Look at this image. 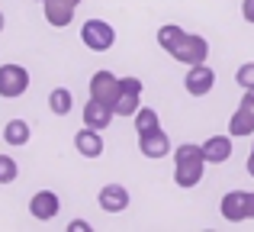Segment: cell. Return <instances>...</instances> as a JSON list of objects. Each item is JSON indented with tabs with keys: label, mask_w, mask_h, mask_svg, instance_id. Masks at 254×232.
<instances>
[{
	"label": "cell",
	"mask_w": 254,
	"mask_h": 232,
	"mask_svg": "<svg viewBox=\"0 0 254 232\" xmlns=\"http://www.w3.org/2000/svg\"><path fill=\"white\" fill-rule=\"evenodd\" d=\"M132 126H135V136H145L151 129H161V119H158V110L142 107L135 116H132Z\"/></svg>",
	"instance_id": "obj_20"
},
{
	"label": "cell",
	"mask_w": 254,
	"mask_h": 232,
	"mask_svg": "<svg viewBox=\"0 0 254 232\" xmlns=\"http://www.w3.org/2000/svg\"><path fill=\"white\" fill-rule=\"evenodd\" d=\"M19 174L16 161H13V155H0V184H13Z\"/></svg>",
	"instance_id": "obj_21"
},
{
	"label": "cell",
	"mask_w": 254,
	"mask_h": 232,
	"mask_svg": "<svg viewBox=\"0 0 254 232\" xmlns=\"http://www.w3.org/2000/svg\"><path fill=\"white\" fill-rule=\"evenodd\" d=\"M138 152H142L145 158H164L171 155V139L164 129H151L145 132V136H138Z\"/></svg>",
	"instance_id": "obj_12"
},
{
	"label": "cell",
	"mask_w": 254,
	"mask_h": 232,
	"mask_svg": "<svg viewBox=\"0 0 254 232\" xmlns=\"http://www.w3.org/2000/svg\"><path fill=\"white\" fill-rule=\"evenodd\" d=\"M49 110L55 116H68L71 110H74V94H71L68 87H55L49 94Z\"/></svg>",
	"instance_id": "obj_18"
},
{
	"label": "cell",
	"mask_w": 254,
	"mask_h": 232,
	"mask_svg": "<svg viewBox=\"0 0 254 232\" xmlns=\"http://www.w3.org/2000/svg\"><path fill=\"white\" fill-rule=\"evenodd\" d=\"M58 210H62V200H58L55 190H39V194H32V200H29V213L36 216L39 223L55 220Z\"/></svg>",
	"instance_id": "obj_10"
},
{
	"label": "cell",
	"mask_w": 254,
	"mask_h": 232,
	"mask_svg": "<svg viewBox=\"0 0 254 232\" xmlns=\"http://www.w3.org/2000/svg\"><path fill=\"white\" fill-rule=\"evenodd\" d=\"M235 81L242 84L245 90H254V62H245L242 68L235 71Z\"/></svg>",
	"instance_id": "obj_22"
},
{
	"label": "cell",
	"mask_w": 254,
	"mask_h": 232,
	"mask_svg": "<svg viewBox=\"0 0 254 232\" xmlns=\"http://www.w3.org/2000/svg\"><path fill=\"white\" fill-rule=\"evenodd\" d=\"M232 132L229 136H209L203 142V155H206V161L209 164H225L232 158Z\"/></svg>",
	"instance_id": "obj_15"
},
{
	"label": "cell",
	"mask_w": 254,
	"mask_h": 232,
	"mask_svg": "<svg viewBox=\"0 0 254 232\" xmlns=\"http://www.w3.org/2000/svg\"><path fill=\"white\" fill-rule=\"evenodd\" d=\"M42 13H45V23L55 26V29H64V26H71V19H74V6L64 3V0H45Z\"/></svg>",
	"instance_id": "obj_16"
},
{
	"label": "cell",
	"mask_w": 254,
	"mask_h": 232,
	"mask_svg": "<svg viewBox=\"0 0 254 232\" xmlns=\"http://www.w3.org/2000/svg\"><path fill=\"white\" fill-rule=\"evenodd\" d=\"M29 90V71L23 65H0V97L13 100V97H23Z\"/></svg>",
	"instance_id": "obj_4"
},
{
	"label": "cell",
	"mask_w": 254,
	"mask_h": 232,
	"mask_svg": "<svg viewBox=\"0 0 254 232\" xmlns=\"http://www.w3.org/2000/svg\"><path fill=\"white\" fill-rule=\"evenodd\" d=\"M251 139H254V136H251Z\"/></svg>",
	"instance_id": "obj_29"
},
{
	"label": "cell",
	"mask_w": 254,
	"mask_h": 232,
	"mask_svg": "<svg viewBox=\"0 0 254 232\" xmlns=\"http://www.w3.org/2000/svg\"><path fill=\"white\" fill-rule=\"evenodd\" d=\"M39 3H45V0H39Z\"/></svg>",
	"instance_id": "obj_28"
},
{
	"label": "cell",
	"mask_w": 254,
	"mask_h": 232,
	"mask_svg": "<svg viewBox=\"0 0 254 232\" xmlns=\"http://www.w3.org/2000/svg\"><path fill=\"white\" fill-rule=\"evenodd\" d=\"M3 26H6V19H3V13H0V32H3Z\"/></svg>",
	"instance_id": "obj_26"
},
{
	"label": "cell",
	"mask_w": 254,
	"mask_h": 232,
	"mask_svg": "<svg viewBox=\"0 0 254 232\" xmlns=\"http://www.w3.org/2000/svg\"><path fill=\"white\" fill-rule=\"evenodd\" d=\"M84 126H90V129H110V123H113V116H116V110L110 107V103H103V100H93L90 97V103H84Z\"/></svg>",
	"instance_id": "obj_11"
},
{
	"label": "cell",
	"mask_w": 254,
	"mask_h": 232,
	"mask_svg": "<svg viewBox=\"0 0 254 232\" xmlns=\"http://www.w3.org/2000/svg\"><path fill=\"white\" fill-rule=\"evenodd\" d=\"M97 200H100V210H106V213H123L129 207V190L123 184H106V187H100Z\"/></svg>",
	"instance_id": "obj_13"
},
{
	"label": "cell",
	"mask_w": 254,
	"mask_h": 232,
	"mask_svg": "<svg viewBox=\"0 0 254 232\" xmlns=\"http://www.w3.org/2000/svg\"><path fill=\"white\" fill-rule=\"evenodd\" d=\"M68 232H90V223L74 220V223H68Z\"/></svg>",
	"instance_id": "obj_24"
},
{
	"label": "cell",
	"mask_w": 254,
	"mask_h": 232,
	"mask_svg": "<svg viewBox=\"0 0 254 232\" xmlns=\"http://www.w3.org/2000/svg\"><path fill=\"white\" fill-rule=\"evenodd\" d=\"M229 132H232L235 139L254 136V90H245L238 110H235V113H232V119H229Z\"/></svg>",
	"instance_id": "obj_7"
},
{
	"label": "cell",
	"mask_w": 254,
	"mask_h": 232,
	"mask_svg": "<svg viewBox=\"0 0 254 232\" xmlns=\"http://www.w3.org/2000/svg\"><path fill=\"white\" fill-rule=\"evenodd\" d=\"M206 155H203V145H193L184 142L177 152H174V184L184 190L196 187L203 181V171H206Z\"/></svg>",
	"instance_id": "obj_1"
},
{
	"label": "cell",
	"mask_w": 254,
	"mask_h": 232,
	"mask_svg": "<svg viewBox=\"0 0 254 232\" xmlns=\"http://www.w3.org/2000/svg\"><path fill=\"white\" fill-rule=\"evenodd\" d=\"M184 87L190 97H206L212 87H216V71L209 68V65H190V71H187L184 77Z\"/></svg>",
	"instance_id": "obj_9"
},
{
	"label": "cell",
	"mask_w": 254,
	"mask_h": 232,
	"mask_svg": "<svg viewBox=\"0 0 254 232\" xmlns=\"http://www.w3.org/2000/svg\"><path fill=\"white\" fill-rule=\"evenodd\" d=\"M171 58L174 62H184L187 68H190V65H203L206 58H209V42H206L203 36H196V32H187L184 42L171 52Z\"/></svg>",
	"instance_id": "obj_5"
},
{
	"label": "cell",
	"mask_w": 254,
	"mask_h": 232,
	"mask_svg": "<svg viewBox=\"0 0 254 232\" xmlns=\"http://www.w3.org/2000/svg\"><path fill=\"white\" fill-rule=\"evenodd\" d=\"M64 3H71V6H77V3H81V0H64Z\"/></svg>",
	"instance_id": "obj_27"
},
{
	"label": "cell",
	"mask_w": 254,
	"mask_h": 232,
	"mask_svg": "<svg viewBox=\"0 0 254 232\" xmlns=\"http://www.w3.org/2000/svg\"><path fill=\"white\" fill-rule=\"evenodd\" d=\"M242 16L254 26V0H242Z\"/></svg>",
	"instance_id": "obj_23"
},
{
	"label": "cell",
	"mask_w": 254,
	"mask_h": 232,
	"mask_svg": "<svg viewBox=\"0 0 254 232\" xmlns=\"http://www.w3.org/2000/svg\"><path fill=\"white\" fill-rule=\"evenodd\" d=\"M245 168H248V174L254 177V149H251V155H248V164H245Z\"/></svg>",
	"instance_id": "obj_25"
},
{
	"label": "cell",
	"mask_w": 254,
	"mask_h": 232,
	"mask_svg": "<svg viewBox=\"0 0 254 232\" xmlns=\"http://www.w3.org/2000/svg\"><path fill=\"white\" fill-rule=\"evenodd\" d=\"M81 42L90 52H110L113 42H116V29L106 19H87L81 26Z\"/></svg>",
	"instance_id": "obj_2"
},
{
	"label": "cell",
	"mask_w": 254,
	"mask_h": 232,
	"mask_svg": "<svg viewBox=\"0 0 254 232\" xmlns=\"http://www.w3.org/2000/svg\"><path fill=\"white\" fill-rule=\"evenodd\" d=\"M184 26H177V23H168V26H161V29H158V45H161L164 52H174L177 49L180 42H184Z\"/></svg>",
	"instance_id": "obj_19"
},
{
	"label": "cell",
	"mask_w": 254,
	"mask_h": 232,
	"mask_svg": "<svg viewBox=\"0 0 254 232\" xmlns=\"http://www.w3.org/2000/svg\"><path fill=\"white\" fill-rule=\"evenodd\" d=\"M113 110H116V116H135L142 110V81L138 77H123V94L113 103Z\"/></svg>",
	"instance_id": "obj_8"
},
{
	"label": "cell",
	"mask_w": 254,
	"mask_h": 232,
	"mask_svg": "<svg viewBox=\"0 0 254 232\" xmlns=\"http://www.w3.org/2000/svg\"><path fill=\"white\" fill-rule=\"evenodd\" d=\"M29 136H32V129H29L26 119H10V123L3 126V142L6 145H26Z\"/></svg>",
	"instance_id": "obj_17"
},
{
	"label": "cell",
	"mask_w": 254,
	"mask_h": 232,
	"mask_svg": "<svg viewBox=\"0 0 254 232\" xmlns=\"http://www.w3.org/2000/svg\"><path fill=\"white\" fill-rule=\"evenodd\" d=\"M222 216L229 223H245V220H254V194L248 190H229L219 203Z\"/></svg>",
	"instance_id": "obj_3"
},
{
	"label": "cell",
	"mask_w": 254,
	"mask_h": 232,
	"mask_svg": "<svg viewBox=\"0 0 254 232\" xmlns=\"http://www.w3.org/2000/svg\"><path fill=\"white\" fill-rule=\"evenodd\" d=\"M119 94H123V77H116L113 71H97L90 77V97L93 100H103V103H116Z\"/></svg>",
	"instance_id": "obj_6"
},
{
	"label": "cell",
	"mask_w": 254,
	"mask_h": 232,
	"mask_svg": "<svg viewBox=\"0 0 254 232\" xmlns=\"http://www.w3.org/2000/svg\"><path fill=\"white\" fill-rule=\"evenodd\" d=\"M74 149L81 152L84 158H100L103 155V132L84 126L81 132H74Z\"/></svg>",
	"instance_id": "obj_14"
}]
</instances>
